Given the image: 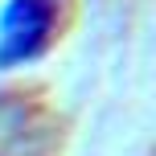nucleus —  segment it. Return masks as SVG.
<instances>
[{
  "label": "nucleus",
  "mask_w": 156,
  "mask_h": 156,
  "mask_svg": "<svg viewBox=\"0 0 156 156\" xmlns=\"http://www.w3.org/2000/svg\"><path fill=\"white\" fill-rule=\"evenodd\" d=\"M54 0H12L0 16V66L33 58L49 41Z\"/></svg>",
  "instance_id": "nucleus-1"
}]
</instances>
